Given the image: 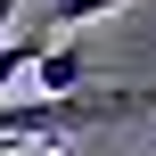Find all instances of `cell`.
Masks as SVG:
<instances>
[{
    "label": "cell",
    "instance_id": "5b68a950",
    "mask_svg": "<svg viewBox=\"0 0 156 156\" xmlns=\"http://www.w3.org/2000/svg\"><path fill=\"white\" fill-rule=\"evenodd\" d=\"M8 16H16V0H0V41H8Z\"/></svg>",
    "mask_w": 156,
    "mask_h": 156
},
{
    "label": "cell",
    "instance_id": "277c9868",
    "mask_svg": "<svg viewBox=\"0 0 156 156\" xmlns=\"http://www.w3.org/2000/svg\"><path fill=\"white\" fill-rule=\"evenodd\" d=\"M107 8H123V0H49L41 33H58V25H90V16H107Z\"/></svg>",
    "mask_w": 156,
    "mask_h": 156
},
{
    "label": "cell",
    "instance_id": "7a4b0ae2",
    "mask_svg": "<svg viewBox=\"0 0 156 156\" xmlns=\"http://www.w3.org/2000/svg\"><path fill=\"white\" fill-rule=\"evenodd\" d=\"M33 74H41V99H74L90 66H82V49L66 41V49H41V66H33Z\"/></svg>",
    "mask_w": 156,
    "mask_h": 156
},
{
    "label": "cell",
    "instance_id": "3957f363",
    "mask_svg": "<svg viewBox=\"0 0 156 156\" xmlns=\"http://www.w3.org/2000/svg\"><path fill=\"white\" fill-rule=\"evenodd\" d=\"M41 49H49L41 33H8V41H0V90H8L25 66H41Z\"/></svg>",
    "mask_w": 156,
    "mask_h": 156
},
{
    "label": "cell",
    "instance_id": "6da1fadb",
    "mask_svg": "<svg viewBox=\"0 0 156 156\" xmlns=\"http://www.w3.org/2000/svg\"><path fill=\"white\" fill-rule=\"evenodd\" d=\"M156 115V90H74V99H0V140H33V148H58L90 123H140Z\"/></svg>",
    "mask_w": 156,
    "mask_h": 156
}]
</instances>
